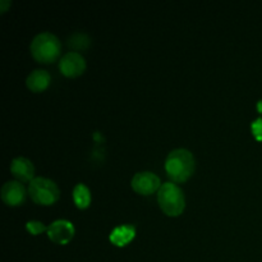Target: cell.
I'll return each instance as SVG.
<instances>
[{"instance_id": "277c9868", "label": "cell", "mask_w": 262, "mask_h": 262, "mask_svg": "<svg viewBox=\"0 0 262 262\" xmlns=\"http://www.w3.org/2000/svg\"><path fill=\"white\" fill-rule=\"evenodd\" d=\"M28 193L36 204L51 205L58 201L60 192L54 181L45 178V177H36L30 182Z\"/></svg>"}, {"instance_id": "8fae6325", "label": "cell", "mask_w": 262, "mask_h": 262, "mask_svg": "<svg viewBox=\"0 0 262 262\" xmlns=\"http://www.w3.org/2000/svg\"><path fill=\"white\" fill-rule=\"evenodd\" d=\"M136 234V228L132 224H123L118 225L110 233V241L114 243L115 246H125L127 243H129L130 241L135 238Z\"/></svg>"}, {"instance_id": "7a4b0ae2", "label": "cell", "mask_w": 262, "mask_h": 262, "mask_svg": "<svg viewBox=\"0 0 262 262\" xmlns=\"http://www.w3.org/2000/svg\"><path fill=\"white\" fill-rule=\"evenodd\" d=\"M31 53L36 60L41 63H50L54 61L60 54L61 43L60 40L54 33L40 32L31 41Z\"/></svg>"}, {"instance_id": "5b68a950", "label": "cell", "mask_w": 262, "mask_h": 262, "mask_svg": "<svg viewBox=\"0 0 262 262\" xmlns=\"http://www.w3.org/2000/svg\"><path fill=\"white\" fill-rule=\"evenodd\" d=\"M132 188L140 194H151L161 187L160 178L152 171H140L133 176Z\"/></svg>"}, {"instance_id": "52a82bcc", "label": "cell", "mask_w": 262, "mask_h": 262, "mask_svg": "<svg viewBox=\"0 0 262 262\" xmlns=\"http://www.w3.org/2000/svg\"><path fill=\"white\" fill-rule=\"evenodd\" d=\"M48 235L53 242L66 245L73 238L74 225L67 219H58L48 227Z\"/></svg>"}, {"instance_id": "9a60e30c", "label": "cell", "mask_w": 262, "mask_h": 262, "mask_svg": "<svg viewBox=\"0 0 262 262\" xmlns=\"http://www.w3.org/2000/svg\"><path fill=\"white\" fill-rule=\"evenodd\" d=\"M251 128H252V132L255 135V137L257 140L262 141V118H257L256 120H253Z\"/></svg>"}, {"instance_id": "e0dca14e", "label": "cell", "mask_w": 262, "mask_h": 262, "mask_svg": "<svg viewBox=\"0 0 262 262\" xmlns=\"http://www.w3.org/2000/svg\"><path fill=\"white\" fill-rule=\"evenodd\" d=\"M257 109H258V112L262 113V100H260V101L257 102Z\"/></svg>"}, {"instance_id": "ba28073f", "label": "cell", "mask_w": 262, "mask_h": 262, "mask_svg": "<svg viewBox=\"0 0 262 262\" xmlns=\"http://www.w3.org/2000/svg\"><path fill=\"white\" fill-rule=\"evenodd\" d=\"M2 200L9 206H18L26 200V188L20 182L8 181L2 187Z\"/></svg>"}, {"instance_id": "5bb4252c", "label": "cell", "mask_w": 262, "mask_h": 262, "mask_svg": "<svg viewBox=\"0 0 262 262\" xmlns=\"http://www.w3.org/2000/svg\"><path fill=\"white\" fill-rule=\"evenodd\" d=\"M26 228H27L28 232L33 235H37L40 234V233H42L43 230H48V227H46L43 223L38 222V220H30V222H27V224H26Z\"/></svg>"}, {"instance_id": "7c38bea8", "label": "cell", "mask_w": 262, "mask_h": 262, "mask_svg": "<svg viewBox=\"0 0 262 262\" xmlns=\"http://www.w3.org/2000/svg\"><path fill=\"white\" fill-rule=\"evenodd\" d=\"M73 200L79 209H86L91 202V192L89 187L84 183L76 184L73 188Z\"/></svg>"}, {"instance_id": "2e32d148", "label": "cell", "mask_w": 262, "mask_h": 262, "mask_svg": "<svg viewBox=\"0 0 262 262\" xmlns=\"http://www.w3.org/2000/svg\"><path fill=\"white\" fill-rule=\"evenodd\" d=\"M8 4H9V2H5V0H2V2H0V5H2V10H5V7H7Z\"/></svg>"}, {"instance_id": "8992f818", "label": "cell", "mask_w": 262, "mask_h": 262, "mask_svg": "<svg viewBox=\"0 0 262 262\" xmlns=\"http://www.w3.org/2000/svg\"><path fill=\"white\" fill-rule=\"evenodd\" d=\"M59 68L61 73L68 77H76L83 73L86 69V60L77 51H68L61 56L59 61Z\"/></svg>"}, {"instance_id": "4fadbf2b", "label": "cell", "mask_w": 262, "mask_h": 262, "mask_svg": "<svg viewBox=\"0 0 262 262\" xmlns=\"http://www.w3.org/2000/svg\"><path fill=\"white\" fill-rule=\"evenodd\" d=\"M68 45L73 49H86L90 45V37L86 33L76 32L68 38Z\"/></svg>"}, {"instance_id": "6da1fadb", "label": "cell", "mask_w": 262, "mask_h": 262, "mask_svg": "<svg viewBox=\"0 0 262 262\" xmlns=\"http://www.w3.org/2000/svg\"><path fill=\"white\" fill-rule=\"evenodd\" d=\"M194 165L193 154L187 148H174L166 156V174L174 182L187 181L193 173Z\"/></svg>"}, {"instance_id": "30bf717a", "label": "cell", "mask_w": 262, "mask_h": 262, "mask_svg": "<svg viewBox=\"0 0 262 262\" xmlns=\"http://www.w3.org/2000/svg\"><path fill=\"white\" fill-rule=\"evenodd\" d=\"M50 74L45 69H35L31 72L27 76L26 83H27L28 89L33 92H41L49 86L50 83Z\"/></svg>"}, {"instance_id": "9c48e42d", "label": "cell", "mask_w": 262, "mask_h": 262, "mask_svg": "<svg viewBox=\"0 0 262 262\" xmlns=\"http://www.w3.org/2000/svg\"><path fill=\"white\" fill-rule=\"evenodd\" d=\"M10 171H12L13 176H14L15 178L19 179V181L31 182L33 179L35 166H33L32 161L31 160L23 158V156H18V158L13 159L12 163H10Z\"/></svg>"}, {"instance_id": "3957f363", "label": "cell", "mask_w": 262, "mask_h": 262, "mask_svg": "<svg viewBox=\"0 0 262 262\" xmlns=\"http://www.w3.org/2000/svg\"><path fill=\"white\" fill-rule=\"evenodd\" d=\"M158 202L161 210L169 216H178L186 206V199L181 187L173 182L161 184L158 192Z\"/></svg>"}]
</instances>
